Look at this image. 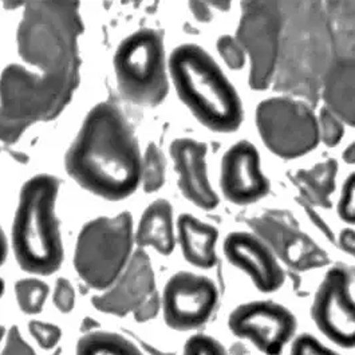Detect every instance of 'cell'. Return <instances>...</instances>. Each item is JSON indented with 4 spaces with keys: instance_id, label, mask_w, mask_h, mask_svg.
<instances>
[{
    "instance_id": "cell-1",
    "label": "cell",
    "mask_w": 355,
    "mask_h": 355,
    "mask_svg": "<svg viewBox=\"0 0 355 355\" xmlns=\"http://www.w3.org/2000/svg\"><path fill=\"white\" fill-rule=\"evenodd\" d=\"M77 1H0V141L57 119L79 83Z\"/></svg>"
},
{
    "instance_id": "cell-2",
    "label": "cell",
    "mask_w": 355,
    "mask_h": 355,
    "mask_svg": "<svg viewBox=\"0 0 355 355\" xmlns=\"http://www.w3.org/2000/svg\"><path fill=\"white\" fill-rule=\"evenodd\" d=\"M141 165L139 141L114 102L89 112L64 157L66 171L79 187L109 201L137 191Z\"/></svg>"
},
{
    "instance_id": "cell-3",
    "label": "cell",
    "mask_w": 355,
    "mask_h": 355,
    "mask_svg": "<svg viewBox=\"0 0 355 355\" xmlns=\"http://www.w3.org/2000/svg\"><path fill=\"white\" fill-rule=\"evenodd\" d=\"M279 4L282 28L275 67L277 89L316 103L333 58L327 14L315 1Z\"/></svg>"
},
{
    "instance_id": "cell-4",
    "label": "cell",
    "mask_w": 355,
    "mask_h": 355,
    "mask_svg": "<svg viewBox=\"0 0 355 355\" xmlns=\"http://www.w3.org/2000/svg\"><path fill=\"white\" fill-rule=\"evenodd\" d=\"M168 69L178 98L200 123L217 133H232L243 121L236 89L202 47L185 43L176 47Z\"/></svg>"
},
{
    "instance_id": "cell-5",
    "label": "cell",
    "mask_w": 355,
    "mask_h": 355,
    "mask_svg": "<svg viewBox=\"0 0 355 355\" xmlns=\"http://www.w3.org/2000/svg\"><path fill=\"white\" fill-rule=\"evenodd\" d=\"M60 185V180L51 175H38L20 191L12 224V250L20 268L33 275H51L63 261L55 214Z\"/></svg>"
},
{
    "instance_id": "cell-6",
    "label": "cell",
    "mask_w": 355,
    "mask_h": 355,
    "mask_svg": "<svg viewBox=\"0 0 355 355\" xmlns=\"http://www.w3.org/2000/svg\"><path fill=\"white\" fill-rule=\"evenodd\" d=\"M133 241V218L128 211L89 221L77 240L76 271L89 287L107 290L129 263Z\"/></svg>"
},
{
    "instance_id": "cell-7",
    "label": "cell",
    "mask_w": 355,
    "mask_h": 355,
    "mask_svg": "<svg viewBox=\"0 0 355 355\" xmlns=\"http://www.w3.org/2000/svg\"><path fill=\"white\" fill-rule=\"evenodd\" d=\"M114 73L122 97L139 106H158L168 96V74L162 34L139 28L119 43Z\"/></svg>"
},
{
    "instance_id": "cell-8",
    "label": "cell",
    "mask_w": 355,
    "mask_h": 355,
    "mask_svg": "<svg viewBox=\"0 0 355 355\" xmlns=\"http://www.w3.org/2000/svg\"><path fill=\"white\" fill-rule=\"evenodd\" d=\"M257 126L268 150L287 159L310 153L320 141L315 113L302 99L261 101L257 109Z\"/></svg>"
},
{
    "instance_id": "cell-9",
    "label": "cell",
    "mask_w": 355,
    "mask_h": 355,
    "mask_svg": "<svg viewBox=\"0 0 355 355\" xmlns=\"http://www.w3.org/2000/svg\"><path fill=\"white\" fill-rule=\"evenodd\" d=\"M236 40L251 60L250 86L266 90L275 77L282 10L277 1H243Z\"/></svg>"
},
{
    "instance_id": "cell-10",
    "label": "cell",
    "mask_w": 355,
    "mask_h": 355,
    "mask_svg": "<svg viewBox=\"0 0 355 355\" xmlns=\"http://www.w3.org/2000/svg\"><path fill=\"white\" fill-rule=\"evenodd\" d=\"M353 283V270L336 264L323 277L311 306V316L318 330L345 349H353L355 345Z\"/></svg>"
},
{
    "instance_id": "cell-11",
    "label": "cell",
    "mask_w": 355,
    "mask_h": 355,
    "mask_svg": "<svg viewBox=\"0 0 355 355\" xmlns=\"http://www.w3.org/2000/svg\"><path fill=\"white\" fill-rule=\"evenodd\" d=\"M228 327L264 354L280 355L295 334L296 318L277 302L254 300L237 306L228 318Z\"/></svg>"
},
{
    "instance_id": "cell-12",
    "label": "cell",
    "mask_w": 355,
    "mask_h": 355,
    "mask_svg": "<svg viewBox=\"0 0 355 355\" xmlns=\"http://www.w3.org/2000/svg\"><path fill=\"white\" fill-rule=\"evenodd\" d=\"M216 286L209 277L180 271L168 280L162 293L165 323L178 331H191L212 316L217 304Z\"/></svg>"
},
{
    "instance_id": "cell-13",
    "label": "cell",
    "mask_w": 355,
    "mask_h": 355,
    "mask_svg": "<svg viewBox=\"0 0 355 355\" xmlns=\"http://www.w3.org/2000/svg\"><path fill=\"white\" fill-rule=\"evenodd\" d=\"M251 228L272 250L275 257L283 259L297 270L322 267L329 261L315 241L300 231L295 220L287 212L271 211L251 220Z\"/></svg>"
},
{
    "instance_id": "cell-14",
    "label": "cell",
    "mask_w": 355,
    "mask_h": 355,
    "mask_svg": "<svg viewBox=\"0 0 355 355\" xmlns=\"http://www.w3.org/2000/svg\"><path fill=\"white\" fill-rule=\"evenodd\" d=\"M333 58L323 79L326 107L342 122L354 126V27L338 24L331 28Z\"/></svg>"
},
{
    "instance_id": "cell-15",
    "label": "cell",
    "mask_w": 355,
    "mask_h": 355,
    "mask_svg": "<svg viewBox=\"0 0 355 355\" xmlns=\"http://www.w3.org/2000/svg\"><path fill=\"white\" fill-rule=\"evenodd\" d=\"M220 187L225 198L236 205H248L266 198L270 181L260 168V156L254 144L239 141L221 161Z\"/></svg>"
},
{
    "instance_id": "cell-16",
    "label": "cell",
    "mask_w": 355,
    "mask_h": 355,
    "mask_svg": "<svg viewBox=\"0 0 355 355\" xmlns=\"http://www.w3.org/2000/svg\"><path fill=\"white\" fill-rule=\"evenodd\" d=\"M156 291L155 272L145 251L137 250L119 279L103 294L93 297V306L113 315H128Z\"/></svg>"
},
{
    "instance_id": "cell-17",
    "label": "cell",
    "mask_w": 355,
    "mask_h": 355,
    "mask_svg": "<svg viewBox=\"0 0 355 355\" xmlns=\"http://www.w3.org/2000/svg\"><path fill=\"white\" fill-rule=\"evenodd\" d=\"M227 260L245 272L261 293L277 291L284 283V271L272 250L255 234L232 232L224 240Z\"/></svg>"
},
{
    "instance_id": "cell-18",
    "label": "cell",
    "mask_w": 355,
    "mask_h": 355,
    "mask_svg": "<svg viewBox=\"0 0 355 355\" xmlns=\"http://www.w3.org/2000/svg\"><path fill=\"white\" fill-rule=\"evenodd\" d=\"M169 152L184 198L204 211L215 209L218 196L208 178L207 145L198 139L182 137L171 144Z\"/></svg>"
},
{
    "instance_id": "cell-19",
    "label": "cell",
    "mask_w": 355,
    "mask_h": 355,
    "mask_svg": "<svg viewBox=\"0 0 355 355\" xmlns=\"http://www.w3.org/2000/svg\"><path fill=\"white\" fill-rule=\"evenodd\" d=\"M178 239L184 259L198 268H211L216 264V247L218 232L189 214L180 215L178 220Z\"/></svg>"
},
{
    "instance_id": "cell-20",
    "label": "cell",
    "mask_w": 355,
    "mask_h": 355,
    "mask_svg": "<svg viewBox=\"0 0 355 355\" xmlns=\"http://www.w3.org/2000/svg\"><path fill=\"white\" fill-rule=\"evenodd\" d=\"M135 240L139 247H152L165 257L173 252V209L168 200L158 198L144 211Z\"/></svg>"
},
{
    "instance_id": "cell-21",
    "label": "cell",
    "mask_w": 355,
    "mask_h": 355,
    "mask_svg": "<svg viewBox=\"0 0 355 355\" xmlns=\"http://www.w3.org/2000/svg\"><path fill=\"white\" fill-rule=\"evenodd\" d=\"M338 164L336 159L329 158L316 164L307 171H299L294 178V184L299 188L302 196L310 204L331 208L330 196L336 189V178Z\"/></svg>"
},
{
    "instance_id": "cell-22",
    "label": "cell",
    "mask_w": 355,
    "mask_h": 355,
    "mask_svg": "<svg viewBox=\"0 0 355 355\" xmlns=\"http://www.w3.org/2000/svg\"><path fill=\"white\" fill-rule=\"evenodd\" d=\"M76 355H142L139 347L123 336L90 330L79 338Z\"/></svg>"
},
{
    "instance_id": "cell-23",
    "label": "cell",
    "mask_w": 355,
    "mask_h": 355,
    "mask_svg": "<svg viewBox=\"0 0 355 355\" xmlns=\"http://www.w3.org/2000/svg\"><path fill=\"white\" fill-rule=\"evenodd\" d=\"M49 286L37 277H27L17 282L15 296L21 313L27 315H37L42 313L47 296Z\"/></svg>"
},
{
    "instance_id": "cell-24",
    "label": "cell",
    "mask_w": 355,
    "mask_h": 355,
    "mask_svg": "<svg viewBox=\"0 0 355 355\" xmlns=\"http://www.w3.org/2000/svg\"><path fill=\"white\" fill-rule=\"evenodd\" d=\"M165 168L166 161L164 153L156 144L150 142L146 148L145 157L141 165V178L144 182V191L146 193H153L164 185Z\"/></svg>"
},
{
    "instance_id": "cell-25",
    "label": "cell",
    "mask_w": 355,
    "mask_h": 355,
    "mask_svg": "<svg viewBox=\"0 0 355 355\" xmlns=\"http://www.w3.org/2000/svg\"><path fill=\"white\" fill-rule=\"evenodd\" d=\"M318 129H319V139L323 141L329 148H334L340 142L343 137V125L342 121L336 117L326 106H323L318 116Z\"/></svg>"
},
{
    "instance_id": "cell-26",
    "label": "cell",
    "mask_w": 355,
    "mask_h": 355,
    "mask_svg": "<svg viewBox=\"0 0 355 355\" xmlns=\"http://www.w3.org/2000/svg\"><path fill=\"white\" fill-rule=\"evenodd\" d=\"M28 331L43 350L55 349L62 338V330L58 326L42 320H31L28 323Z\"/></svg>"
},
{
    "instance_id": "cell-27",
    "label": "cell",
    "mask_w": 355,
    "mask_h": 355,
    "mask_svg": "<svg viewBox=\"0 0 355 355\" xmlns=\"http://www.w3.org/2000/svg\"><path fill=\"white\" fill-rule=\"evenodd\" d=\"M217 50L225 64L232 70H240L245 62V53L239 44L236 38L231 35H223L217 40Z\"/></svg>"
},
{
    "instance_id": "cell-28",
    "label": "cell",
    "mask_w": 355,
    "mask_h": 355,
    "mask_svg": "<svg viewBox=\"0 0 355 355\" xmlns=\"http://www.w3.org/2000/svg\"><path fill=\"white\" fill-rule=\"evenodd\" d=\"M182 355H228V353L215 338L198 334L185 342Z\"/></svg>"
},
{
    "instance_id": "cell-29",
    "label": "cell",
    "mask_w": 355,
    "mask_h": 355,
    "mask_svg": "<svg viewBox=\"0 0 355 355\" xmlns=\"http://www.w3.org/2000/svg\"><path fill=\"white\" fill-rule=\"evenodd\" d=\"M290 355H339L326 347L315 336L302 334L296 336L291 345Z\"/></svg>"
},
{
    "instance_id": "cell-30",
    "label": "cell",
    "mask_w": 355,
    "mask_h": 355,
    "mask_svg": "<svg viewBox=\"0 0 355 355\" xmlns=\"http://www.w3.org/2000/svg\"><path fill=\"white\" fill-rule=\"evenodd\" d=\"M354 200L355 180L354 173H352L343 184L340 198L338 202V215L349 224H354L355 221Z\"/></svg>"
},
{
    "instance_id": "cell-31",
    "label": "cell",
    "mask_w": 355,
    "mask_h": 355,
    "mask_svg": "<svg viewBox=\"0 0 355 355\" xmlns=\"http://www.w3.org/2000/svg\"><path fill=\"white\" fill-rule=\"evenodd\" d=\"M53 302L62 314H69L73 311L76 304V291L73 284L67 279L60 277L57 280L53 294Z\"/></svg>"
},
{
    "instance_id": "cell-32",
    "label": "cell",
    "mask_w": 355,
    "mask_h": 355,
    "mask_svg": "<svg viewBox=\"0 0 355 355\" xmlns=\"http://www.w3.org/2000/svg\"><path fill=\"white\" fill-rule=\"evenodd\" d=\"M3 342H4V346L1 349L0 355H40L21 336L19 329L17 326L11 327L6 333Z\"/></svg>"
},
{
    "instance_id": "cell-33",
    "label": "cell",
    "mask_w": 355,
    "mask_h": 355,
    "mask_svg": "<svg viewBox=\"0 0 355 355\" xmlns=\"http://www.w3.org/2000/svg\"><path fill=\"white\" fill-rule=\"evenodd\" d=\"M161 302L158 294L155 291L152 295L149 296L139 309L135 311V318L137 322H148L150 319H153L155 316L157 315L158 310H159Z\"/></svg>"
},
{
    "instance_id": "cell-34",
    "label": "cell",
    "mask_w": 355,
    "mask_h": 355,
    "mask_svg": "<svg viewBox=\"0 0 355 355\" xmlns=\"http://www.w3.org/2000/svg\"><path fill=\"white\" fill-rule=\"evenodd\" d=\"M189 7H191V11L192 14L195 15L196 19L200 21H211L212 19V14H211V10H209V3H204V1H191L189 3Z\"/></svg>"
},
{
    "instance_id": "cell-35",
    "label": "cell",
    "mask_w": 355,
    "mask_h": 355,
    "mask_svg": "<svg viewBox=\"0 0 355 355\" xmlns=\"http://www.w3.org/2000/svg\"><path fill=\"white\" fill-rule=\"evenodd\" d=\"M339 247L349 252L350 255H354V231L353 230H345L339 237Z\"/></svg>"
},
{
    "instance_id": "cell-36",
    "label": "cell",
    "mask_w": 355,
    "mask_h": 355,
    "mask_svg": "<svg viewBox=\"0 0 355 355\" xmlns=\"http://www.w3.org/2000/svg\"><path fill=\"white\" fill-rule=\"evenodd\" d=\"M7 251H8V245H7V239L3 232V230L0 228V266L6 261L7 257Z\"/></svg>"
},
{
    "instance_id": "cell-37",
    "label": "cell",
    "mask_w": 355,
    "mask_h": 355,
    "mask_svg": "<svg viewBox=\"0 0 355 355\" xmlns=\"http://www.w3.org/2000/svg\"><path fill=\"white\" fill-rule=\"evenodd\" d=\"M354 145H350V148L345 152L343 158H345V161H346V162H349V164H354Z\"/></svg>"
},
{
    "instance_id": "cell-38",
    "label": "cell",
    "mask_w": 355,
    "mask_h": 355,
    "mask_svg": "<svg viewBox=\"0 0 355 355\" xmlns=\"http://www.w3.org/2000/svg\"><path fill=\"white\" fill-rule=\"evenodd\" d=\"M6 333H7L6 329H4L3 326H0V343L3 342V339H4V336H6Z\"/></svg>"
},
{
    "instance_id": "cell-39",
    "label": "cell",
    "mask_w": 355,
    "mask_h": 355,
    "mask_svg": "<svg viewBox=\"0 0 355 355\" xmlns=\"http://www.w3.org/2000/svg\"><path fill=\"white\" fill-rule=\"evenodd\" d=\"M4 294V282L0 279V297Z\"/></svg>"
}]
</instances>
